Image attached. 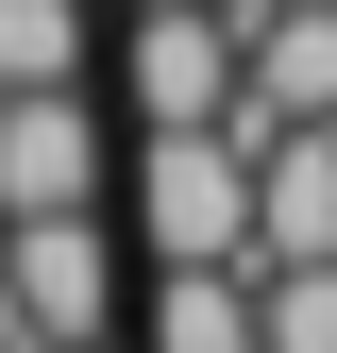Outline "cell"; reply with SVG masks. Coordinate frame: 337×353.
I'll return each instance as SVG.
<instances>
[{"instance_id":"6da1fadb","label":"cell","mask_w":337,"mask_h":353,"mask_svg":"<svg viewBox=\"0 0 337 353\" xmlns=\"http://www.w3.org/2000/svg\"><path fill=\"white\" fill-rule=\"evenodd\" d=\"M0 336L17 353H102V219H17L0 236Z\"/></svg>"},{"instance_id":"7a4b0ae2","label":"cell","mask_w":337,"mask_h":353,"mask_svg":"<svg viewBox=\"0 0 337 353\" xmlns=\"http://www.w3.org/2000/svg\"><path fill=\"white\" fill-rule=\"evenodd\" d=\"M17 219H102V118L68 101H0V236Z\"/></svg>"},{"instance_id":"3957f363","label":"cell","mask_w":337,"mask_h":353,"mask_svg":"<svg viewBox=\"0 0 337 353\" xmlns=\"http://www.w3.org/2000/svg\"><path fill=\"white\" fill-rule=\"evenodd\" d=\"M135 17H202V0H135Z\"/></svg>"}]
</instances>
